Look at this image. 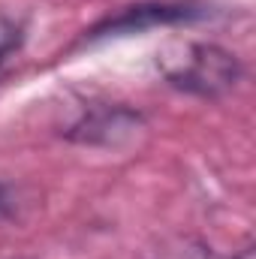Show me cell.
I'll list each match as a JSON object with an SVG mask.
<instances>
[{
    "label": "cell",
    "instance_id": "obj_1",
    "mask_svg": "<svg viewBox=\"0 0 256 259\" xmlns=\"http://www.w3.org/2000/svg\"><path fill=\"white\" fill-rule=\"evenodd\" d=\"M157 69L169 88L202 100L226 97L244 75L238 55H232L217 42H199V39H181L160 49Z\"/></svg>",
    "mask_w": 256,
    "mask_h": 259
},
{
    "label": "cell",
    "instance_id": "obj_5",
    "mask_svg": "<svg viewBox=\"0 0 256 259\" xmlns=\"http://www.w3.org/2000/svg\"><path fill=\"white\" fill-rule=\"evenodd\" d=\"M21 46V24L9 21L6 15H0V64Z\"/></svg>",
    "mask_w": 256,
    "mask_h": 259
},
{
    "label": "cell",
    "instance_id": "obj_2",
    "mask_svg": "<svg viewBox=\"0 0 256 259\" xmlns=\"http://www.w3.org/2000/svg\"><path fill=\"white\" fill-rule=\"evenodd\" d=\"M145 130V115L121 106V103H103V106H88L69 127L64 136L75 145L88 148H127L136 142V136Z\"/></svg>",
    "mask_w": 256,
    "mask_h": 259
},
{
    "label": "cell",
    "instance_id": "obj_6",
    "mask_svg": "<svg viewBox=\"0 0 256 259\" xmlns=\"http://www.w3.org/2000/svg\"><path fill=\"white\" fill-rule=\"evenodd\" d=\"M12 208H15V199H12V190L0 181V217H6V214H12Z\"/></svg>",
    "mask_w": 256,
    "mask_h": 259
},
{
    "label": "cell",
    "instance_id": "obj_4",
    "mask_svg": "<svg viewBox=\"0 0 256 259\" xmlns=\"http://www.w3.org/2000/svg\"><path fill=\"white\" fill-rule=\"evenodd\" d=\"M217 253L196 235H166L148 244L139 259H214Z\"/></svg>",
    "mask_w": 256,
    "mask_h": 259
},
{
    "label": "cell",
    "instance_id": "obj_7",
    "mask_svg": "<svg viewBox=\"0 0 256 259\" xmlns=\"http://www.w3.org/2000/svg\"><path fill=\"white\" fill-rule=\"evenodd\" d=\"M214 259H223V256H214ZM226 259H253V241H247L241 250H235L232 256H226Z\"/></svg>",
    "mask_w": 256,
    "mask_h": 259
},
{
    "label": "cell",
    "instance_id": "obj_3",
    "mask_svg": "<svg viewBox=\"0 0 256 259\" xmlns=\"http://www.w3.org/2000/svg\"><path fill=\"white\" fill-rule=\"evenodd\" d=\"M208 12L193 3H136L124 6L121 12L103 18L94 24L84 39H103V36H124V33H139L151 27H166V24H181V21H196L205 18Z\"/></svg>",
    "mask_w": 256,
    "mask_h": 259
}]
</instances>
